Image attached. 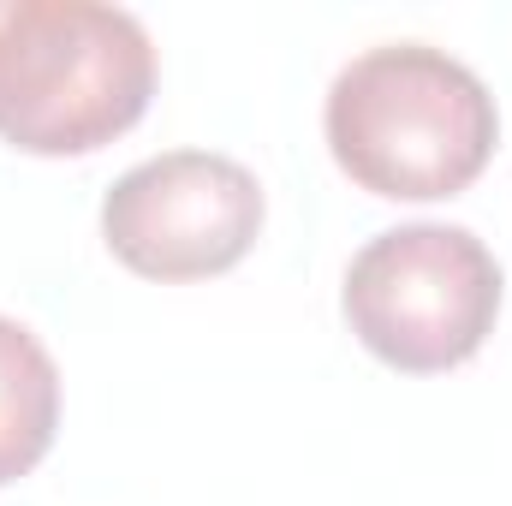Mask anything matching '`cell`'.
I'll return each instance as SVG.
<instances>
[{
  "label": "cell",
  "mask_w": 512,
  "mask_h": 506,
  "mask_svg": "<svg viewBox=\"0 0 512 506\" xmlns=\"http://www.w3.org/2000/svg\"><path fill=\"white\" fill-rule=\"evenodd\" d=\"M334 167L382 203H441L483 179L501 149L495 90L435 42L352 54L322 102Z\"/></svg>",
  "instance_id": "obj_1"
},
{
  "label": "cell",
  "mask_w": 512,
  "mask_h": 506,
  "mask_svg": "<svg viewBox=\"0 0 512 506\" xmlns=\"http://www.w3.org/2000/svg\"><path fill=\"white\" fill-rule=\"evenodd\" d=\"M161 48L114 0H0V143L24 155H96L155 96Z\"/></svg>",
  "instance_id": "obj_2"
},
{
  "label": "cell",
  "mask_w": 512,
  "mask_h": 506,
  "mask_svg": "<svg viewBox=\"0 0 512 506\" xmlns=\"http://www.w3.org/2000/svg\"><path fill=\"white\" fill-rule=\"evenodd\" d=\"M501 262L459 221H405L346 262L340 316L370 358L399 376L471 364L501 322Z\"/></svg>",
  "instance_id": "obj_3"
},
{
  "label": "cell",
  "mask_w": 512,
  "mask_h": 506,
  "mask_svg": "<svg viewBox=\"0 0 512 506\" xmlns=\"http://www.w3.org/2000/svg\"><path fill=\"white\" fill-rule=\"evenodd\" d=\"M268 227V191L221 149H161L102 197L108 256L155 286H191L239 268Z\"/></svg>",
  "instance_id": "obj_4"
},
{
  "label": "cell",
  "mask_w": 512,
  "mask_h": 506,
  "mask_svg": "<svg viewBox=\"0 0 512 506\" xmlns=\"http://www.w3.org/2000/svg\"><path fill=\"white\" fill-rule=\"evenodd\" d=\"M60 435V364L42 334L0 316V489L30 477Z\"/></svg>",
  "instance_id": "obj_5"
}]
</instances>
